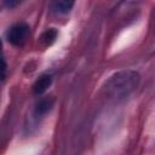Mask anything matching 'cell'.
I'll use <instances>...</instances> for the list:
<instances>
[{
	"label": "cell",
	"mask_w": 155,
	"mask_h": 155,
	"mask_svg": "<svg viewBox=\"0 0 155 155\" xmlns=\"http://www.w3.org/2000/svg\"><path fill=\"white\" fill-rule=\"evenodd\" d=\"M5 74H6V64L2 59H0V80L5 78Z\"/></svg>",
	"instance_id": "52a82bcc"
},
{
	"label": "cell",
	"mask_w": 155,
	"mask_h": 155,
	"mask_svg": "<svg viewBox=\"0 0 155 155\" xmlns=\"http://www.w3.org/2000/svg\"><path fill=\"white\" fill-rule=\"evenodd\" d=\"M29 36V27L25 23H17L7 31V40L15 46H22Z\"/></svg>",
	"instance_id": "7a4b0ae2"
},
{
	"label": "cell",
	"mask_w": 155,
	"mask_h": 155,
	"mask_svg": "<svg viewBox=\"0 0 155 155\" xmlns=\"http://www.w3.org/2000/svg\"><path fill=\"white\" fill-rule=\"evenodd\" d=\"M74 6L73 1H67V0H61V1H56L52 5V8L58 12V13H67L71 10V7Z\"/></svg>",
	"instance_id": "277c9868"
},
{
	"label": "cell",
	"mask_w": 155,
	"mask_h": 155,
	"mask_svg": "<svg viewBox=\"0 0 155 155\" xmlns=\"http://www.w3.org/2000/svg\"><path fill=\"white\" fill-rule=\"evenodd\" d=\"M1 47H2V42H1V39H0V52H1Z\"/></svg>",
	"instance_id": "ba28073f"
},
{
	"label": "cell",
	"mask_w": 155,
	"mask_h": 155,
	"mask_svg": "<svg viewBox=\"0 0 155 155\" xmlns=\"http://www.w3.org/2000/svg\"><path fill=\"white\" fill-rule=\"evenodd\" d=\"M52 84V75L51 74H42L33 85V92L35 94H42L46 92V90L51 86Z\"/></svg>",
	"instance_id": "3957f363"
},
{
	"label": "cell",
	"mask_w": 155,
	"mask_h": 155,
	"mask_svg": "<svg viewBox=\"0 0 155 155\" xmlns=\"http://www.w3.org/2000/svg\"><path fill=\"white\" fill-rule=\"evenodd\" d=\"M56 38H57V31H56V29L50 28V29H47V30L41 35V42H42L45 46H48V45H51V44L54 41Z\"/></svg>",
	"instance_id": "8992f818"
},
{
	"label": "cell",
	"mask_w": 155,
	"mask_h": 155,
	"mask_svg": "<svg viewBox=\"0 0 155 155\" xmlns=\"http://www.w3.org/2000/svg\"><path fill=\"white\" fill-rule=\"evenodd\" d=\"M53 105V99L52 98H44V99H40L39 103L36 104V114L39 115H42V114H46Z\"/></svg>",
	"instance_id": "5b68a950"
},
{
	"label": "cell",
	"mask_w": 155,
	"mask_h": 155,
	"mask_svg": "<svg viewBox=\"0 0 155 155\" xmlns=\"http://www.w3.org/2000/svg\"><path fill=\"white\" fill-rule=\"evenodd\" d=\"M139 82V75L132 70H125L113 75L105 85L107 93L116 99L127 97Z\"/></svg>",
	"instance_id": "6da1fadb"
}]
</instances>
